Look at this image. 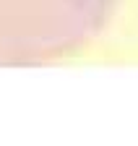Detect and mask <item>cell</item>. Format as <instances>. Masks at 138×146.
<instances>
[{
	"mask_svg": "<svg viewBox=\"0 0 138 146\" xmlns=\"http://www.w3.org/2000/svg\"><path fill=\"white\" fill-rule=\"evenodd\" d=\"M96 5V0H0V8H8V11H47L50 16L52 13H63L68 21L83 11H89Z\"/></svg>",
	"mask_w": 138,
	"mask_h": 146,
	"instance_id": "6da1fadb",
	"label": "cell"
}]
</instances>
